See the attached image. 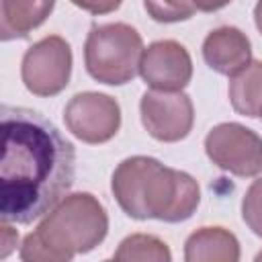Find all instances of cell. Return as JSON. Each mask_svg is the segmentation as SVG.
I'll return each mask as SVG.
<instances>
[{
  "mask_svg": "<svg viewBox=\"0 0 262 262\" xmlns=\"http://www.w3.org/2000/svg\"><path fill=\"white\" fill-rule=\"evenodd\" d=\"M0 215L8 223H31L49 213L72 188L76 149L39 111H0Z\"/></svg>",
  "mask_w": 262,
  "mask_h": 262,
  "instance_id": "cell-1",
  "label": "cell"
},
{
  "mask_svg": "<svg viewBox=\"0 0 262 262\" xmlns=\"http://www.w3.org/2000/svg\"><path fill=\"white\" fill-rule=\"evenodd\" d=\"M111 190L123 213L139 221L180 223L190 219L201 203L199 182L190 174L149 156L125 158L113 172Z\"/></svg>",
  "mask_w": 262,
  "mask_h": 262,
  "instance_id": "cell-2",
  "label": "cell"
},
{
  "mask_svg": "<svg viewBox=\"0 0 262 262\" xmlns=\"http://www.w3.org/2000/svg\"><path fill=\"white\" fill-rule=\"evenodd\" d=\"M108 231V215L90 192L66 194L43 215L35 231L25 235L20 258L25 262H68L94 250Z\"/></svg>",
  "mask_w": 262,
  "mask_h": 262,
  "instance_id": "cell-3",
  "label": "cell"
},
{
  "mask_svg": "<svg viewBox=\"0 0 262 262\" xmlns=\"http://www.w3.org/2000/svg\"><path fill=\"white\" fill-rule=\"evenodd\" d=\"M143 39L127 23L92 27L84 43L86 72L100 84L123 86L139 74Z\"/></svg>",
  "mask_w": 262,
  "mask_h": 262,
  "instance_id": "cell-4",
  "label": "cell"
},
{
  "mask_svg": "<svg viewBox=\"0 0 262 262\" xmlns=\"http://www.w3.org/2000/svg\"><path fill=\"white\" fill-rule=\"evenodd\" d=\"M207 158L233 176L252 178L262 172V137L242 123H219L205 137Z\"/></svg>",
  "mask_w": 262,
  "mask_h": 262,
  "instance_id": "cell-5",
  "label": "cell"
},
{
  "mask_svg": "<svg viewBox=\"0 0 262 262\" xmlns=\"http://www.w3.org/2000/svg\"><path fill=\"white\" fill-rule=\"evenodd\" d=\"M72 76V47L59 35H49L33 43L20 63L25 88L35 96H55Z\"/></svg>",
  "mask_w": 262,
  "mask_h": 262,
  "instance_id": "cell-6",
  "label": "cell"
},
{
  "mask_svg": "<svg viewBox=\"0 0 262 262\" xmlns=\"http://www.w3.org/2000/svg\"><path fill=\"white\" fill-rule=\"evenodd\" d=\"M63 123L84 143H106L121 129V106L108 94L78 92L63 108Z\"/></svg>",
  "mask_w": 262,
  "mask_h": 262,
  "instance_id": "cell-7",
  "label": "cell"
},
{
  "mask_svg": "<svg viewBox=\"0 0 262 262\" xmlns=\"http://www.w3.org/2000/svg\"><path fill=\"white\" fill-rule=\"evenodd\" d=\"M141 125L164 143L184 139L194 123V106L182 90H145L139 100Z\"/></svg>",
  "mask_w": 262,
  "mask_h": 262,
  "instance_id": "cell-8",
  "label": "cell"
},
{
  "mask_svg": "<svg viewBox=\"0 0 262 262\" xmlns=\"http://www.w3.org/2000/svg\"><path fill=\"white\" fill-rule=\"evenodd\" d=\"M139 76L154 90H182L192 78L190 53L174 39L154 41L141 53Z\"/></svg>",
  "mask_w": 262,
  "mask_h": 262,
  "instance_id": "cell-9",
  "label": "cell"
},
{
  "mask_svg": "<svg viewBox=\"0 0 262 262\" xmlns=\"http://www.w3.org/2000/svg\"><path fill=\"white\" fill-rule=\"evenodd\" d=\"M203 59L213 72L233 76L252 61V43L237 27H217L203 41Z\"/></svg>",
  "mask_w": 262,
  "mask_h": 262,
  "instance_id": "cell-10",
  "label": "cell"
},
{
  "mask_svg": "<svg viewBox=\"0 0 262 262\" xmlns=\"http://www.w3.org/2000/svg\"><path fill=\"white\" fill-rule=\"evenodd\" d=\"M184 260L186 262H237L239 242L225 227H219V225L201 227L186 237Z\"/></svg>",
  "mask_w": 262,
  "mask_h": 262,
  "instance_id": "cell-11",
  "label": "cell"
},
{
  "mask_svg": "<svg viewBox=\"0 0 262 262\" xmlns=\"http://www.w3.org/2000/svg\"><path fill=\"white\" fill-rule=\"evenodd\" d=\"M55 0H2L0 4V33L2 39L27 37L41 27L51 14Z\"/></svg>",
  "mask_w": 262,
  "mask_h": 262,
  "instance_id": "cell-12",
  "label": "cell"
},
{
  "mask_svg": "<svg viewBox=\"0 0 262 262\" xmlns=\"http://www.w3.org/2000/svg\"><path fill=\"white\" fill-rule=\"evenodd\" d=\"M229 102L244 117H260L262 111V61L252 59L237 74L229 76Z\"/></svg>",
  "mask_w": 262,
  "mask_h": 262,
  "instance_id": "cell-13",
  "label": "cell"
},
{
  "mask_svg": "<svg viewBox=\"0 0 262 262\" xmlns=\"http://www.w3.org/2000/svg\"><path fill=\"white\" fill-rule=\"evenodd\" d=\"M113 258L119 262H170L172 252L168 244L156 235L131 233L119 244Z\"/></svg>",
  "mask_w": 262,
  "mask_h": 262,
  "instance_id": "cell-14",
  "label": "cell"
},
{
  "mask_svg": "<svg viewBox=\"0 0 262 262\" xmlns=\"http://www.w3.org/2000/svg\"><path fill=\"white\" fill-rule=\"evenodd\" d=\"M143 6L156 23L188 20L196 10L192 0H143Z\"/></svg>",
  "mask_w": 262,
  "mask_h": 262,
  "instance_id": "cell-15",
  "label": "cell"
},
{
  "mask_svg": "<svg viewBox=\"0 0 262 262\" xmlns=\"http://www.w3.org/2000/svg\"><path fill=\"white\" fill-rule=\"evenodd\" d=\"M242 219L252 229V233L262 237V178L248 186L242 199Z\"/></svg>",
  "mask_w": 262,
  "mask_h": 262,
  "instance_id": "cell-16",
  "label": "cell"
},
{
  "mask_svg": "<svg viewBox=\"0 0 262 262\" xmlns=\"http://www.w3.org/2000/svg\"><path fill=\"white\" fill-rule=\"evenodd\" d=\"M70 2L92 14H108L123 4V0H70Z\"/></svg>",
  "mask_w": 262,
  "mask_h": 262,
  "instance_id": "cell-17",
  "label": "cell"
},
{
  "mask_svg": "<svg viewBox=\"0 0 262 262\" xmlns=\"http://www.w3.org/2000/svg\"><path fill=\"white\" fill-rule=\"evenodd\" d=\"M2 248H0V258H6L10 252H12V248L16 246V242H18V233L8 225V221H2Z\"/></svg>",
  "mask_w": 262,
  "mask_h": 262,
  "instance_id": "cell-18",
  "label": "cell"
},
{
  "mask_svg": "<svg viewBox=\"0 0 262 262\" xmlns=\"http://www.w3.org/2000/svg\"><path fill=\"white\" fill-rule=\"evenodd\" d=\"M196 10L201 12H215V10H221L223 6H227L231 0H192Z\"/></svg>",
  "mask_w": 262,
  "mask_h": 262,
  "instance_id": "cell-19",
  "label": "cell"
},
{
  "mask_svg": "<svg viewBox=\"0 0 262 262\" xmlns=\"http://www.w3.org/2000/svg\"><path fill=\"white\" fill-rule=\"evenodd\" d=\"M254 23H256L258 31L262 33V0H258L254 6Z\"/></svg>",
  "mask_w": 262,
  "mask_h": 262,
  "instance_id": "cell-20",
  "label": "cell"
},
{
  "mask_svg": "<svg viewBox=\"0 0 262 262\" xmlns=\"http://www.w3.org/2000/svg\"><path fill=\"white\" fill-rule=\"evenodd\" d=\"M256 260H262V252H258V254H256Z\"/></svg>",
  "mask_w": 262,
  "mask_h": 262,
  "instance_id": "cell-21",
  "label": "cell"
},
{
  "mask_svg": "<svg viewBox=\"0 0 262 262\" xmlns=\"http://www.w3.org/2000/svg\"><path fill=\"white\" fill-rule=\"evenodd\" d=\"M260 117H262V111H260Z\"/></svg>",
  "mask_w": 262,
  "mask_h": 262,
  "instance_id": "cell-22",
  "label": "cell"
}]
</instances>
